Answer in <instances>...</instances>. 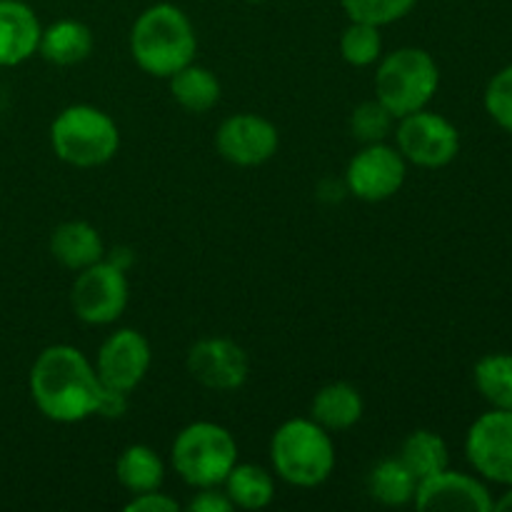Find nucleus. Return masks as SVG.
Segmentation results:
<instances>
[{"label":"nucleus","instance_id":"1","mask_svg":"<svg viewBox=\"0 0 512 512\" xmlns=\"http://www.w3.org/2000/svg\"><path fill=\"white\" fill-rule=\"evenodd\" d=\"M30 395L40 413L55 423H80L98 415L103 383L95 365L73 345H50L30 368Z\"/></svg>","mask_w":512,"mask_h":512},{"label":"nucleus","instance_id":"2","mask_svg":"<svg viewBox=\"0 0 512 512\" xmlns=\"http://www.w3.org/2000/svg\"><path fill=\"white\" fill-rule=\"evenodd\" d=\"M198 38L188 15L170 3L150 5L130 30V53L140 70L170 78L195 60Z\"/></svg>","mask_w":512,"mask_h":512},{"label":"nucleus","instance_id":"3","mask_svg":"<svg viewBox=\"0 0 512 512\" xmlns=\"http://www.w3.org/2000/svg\"><path fill=\"white\" fill-rule=\"evenodd\" d=\"M270 460L285 483L295 488H315L335 470L333 438L313 418H293L275 430Z\"/></svg>","mask_w":512,"mask_h":512},{"label":"nucleus","instance_id":"4","mask_svg":"<svg viewBox=\"0 0 512 512\" xmlns=\"http://www.w3.org/2000/svg\"><path fill=\"white\" fill-rule=\"evenodd\" d=\"M440 88V68L423 48H398L385 55L375 73V100L395 120L428 108Z\"/></svg>","mask_w":512,"mask_h":512},{"label":"nucleus","instance_id":"5","mask_svg":"<svg viewBox=\"0 0 512 512\" xmlns=\"http://www.w3.org/2000/svg\"><path fill=\"white\" fill-rule=\"evenodd\" d=\"M50 145L73 168H98L115 158L120 130L108 113L95 105H70L50 125Z\"/></svg>","mask_w":512,"mask_h":512},{"label":"nucleus","instance_id":"6","mask_svg":"<svg viewBox=\"0 0 512 512\" xmlns=\"http://www.w3.org/2000/svg\"><path fill=\"white\" fill-rule=\"evenodd\" d=\"M170 458L190 488H218L238 463V443L223 425L198 420L180 430Z\"/></svg>","mask_w":512,"mask_h":512},{"label":"nucleus","instance_id":"7","mask_svg":"<svg viewBox=\"0 0 512 512\" xmlns=\"http://www.w3.org/2000/svg\"><path fill=\"white\" fill-rule=\"evenodd\" d=\"M70 305L75 318L88 325H110L123 315L128 305V278L113 260H98L88 268L78 270Z\"/></svg>","mask_w":512,"mask_h":512},{"label":"nucleus","instance_id":"8","mask_svg":"<svg viewBox=\"0 0 512 512\" xmlns=\"http://www.w3.org/2000/svg\"><path fill=\"white\" fill-rule=\"evenodd\" d=\"M395 140L405 163L418 168H445L460 153L458 128L445 115L425 108L400 118Z\"/></svg>","mask_w":512,"mask_h":512},{"label":"nucleus","instance_id":"9","mask_svg":"<svg viewBox=\"0 0 512 512\" xmlns=\"http://www.w3.org/2000/svg\"><path fill=\"white\" fill-rule=\"evenodd\" d=\"M465 455L480 478L512 485V410L480 415L465 435Z\"/></svg>","mask_w":512,"mask_h":512},{"label":"nucleus","instance_id":"10","mask_svg":"<svg viewBox=\"0 0 512 512\" xmlns=\"http://www.w3.org/2000/svg\"><path fill=\"white\" fill-rule=\"evenodd\" d=\"M405 173H408V163L400 150L380 140V143H365V148L355 153L345 170V183L355 198L380 203V200L393 198L403 188Z\"/></svg>","mask_w":512,"mask_h":512},{"label":"nucleus","instance_id":"11","mask_svg":"<svg viewBox=\"0 0 512 512\" xmlns=\"http://www.w3.org/2000/svg\"><path fill=\"white\" fill-rule=\"evenodd\" d=\"M278 128L268 118L255 113L230 115L215 133V148L228 163L240 168L263 165L278 153Z\"/></svg>","mask_w":512,"mask_h":512},{"label":"nucleus","instance_id":"12","mask_svg":"<svg viewBox=\"0 0 512 512\" xmlns=\"http://www.w3.org/2000/svg\"><path fill=\"white\" fill-rule=\"evenodd\" d=\"M150 360L153 353L145 335L133 328H123L103 340L95 360V373L105 388L130 393L148 375Z\"/></svg>","mask_w":512,"mask_h":512},{"label":"nucleus","instance_id":"13","mask_svg":"<svg viewBox=\"0 0 512 512\" xmlns=\"http://www.w3.org/2000/svg\"><path fill=\"white\" fill-rule=\"evenodd\" d=\"M188 373L195 383L215 393H233L243 388L250 373V360L238 343L228 338H203L188 350Z\"/></svg>","mask_w":512,"mask_h":512},{"label":"nucleus","instance_id":"14","mask_svg":"<svg viewBox=\"0 0 512 512\" xmlns=\"http://www.w3.org/2000/svg\"><path fill=\"white\" fill-rule=\"evenodd\" d=\"M418 510H458V512H490L495 500L488 485L473 475L458 470H440L420 480L413 498Z\"/></svg>","mask_w":512,"mask_h":512},{"label":"nucleus","instance_id":"15","mask_svg":"<svg viewBox=\"0 0 512 512\" xmlns=\"http://www.w3.org/2000/svg\"><path fill=\"white\" fill-rule=\"evenodd\" d=\"M40 20L20 0H0V68H13L38 53Z\"/></svg>","mask_w":512,"mask_h":512},{"label":"nucleus","instance_id":"16","mask_svg":"<svg viewBox=\"0 0 512 512\" xmlns=\"http://www.w3.org/2000/svg\"><path fill=\"white\" fill-rule=\"evenodd\" d=\"M50 253L63 268L78 273L103 260L105 245L93 225L85 220H68V223H60L50 235Z\"/></svg>","mask_w":512,"mask_h":512},{"label":"nucleus","instance_id":"17","mask_svg":"<svg viewBox=\"0 0 512 512\" xmlns=\"http://www.w3.org/2000/svg\"><path fill=\"white\" fill-rule=\"evenodd\" d=\"M363 398L350 383H330L318 390L310 405V418L328 433L348 430L363 418Z\"/></svg>","mask_w":512,"mask_h":512},{"label":"nucleus","instance_id":"18","mask_svg":"<svg viewBox=\"0 0 512 512\" xmlns=\"http://www.w3.org/2000/svg\"><path fill=\"white\" fill-rule=\"evenodd\" d=\"M93 33L80 20H58L40 33L38 53L53 65H78L93 53Z\"/></svg>","mask_w":512,"mask_h":512},{"label":"nucleus","instance_id":"19","mask_svg":"<svg viewBox=\"0 0 512 512\" xmlns=\"http://www.w3.org/2000/svg\"><path fill=\"white\" fill-rule=\"evenodd\" d=\"M170 93L173 100L188 113H208L215 108L220 100V80L215 78L213 70L203 68V65L188 63L180 68L178 73L170 75Z\"/></svg>","mask_w":512,"mask_h":512},{"label":"nucleus","instance_id":"20","mask_svg":"<svg viewBox=\"0 0 512 512\" xmlns=\"http://www.w3.org/2000/svg\"><path fill=\"white\" fill-rule=\"evenodd\" d=\"M115 478L133 495L160 490L165 480V468L160 455L148 445H130L115 460Z\"/></svg>","mask_w":512,"mask_h":512},{"label":"nucleus","instance_id":"21","mask_svg":"<svg viewBox=\"0 0 512 512\" xmlns=\"http://www.w3.org/2000/svg\"><path fill=\"white\" fill-rule=\"evenodd\" d=\"M225 495L230 498V503L235 508L243 510H263L273 503L275 498V480L260 465L243 463L230 470L228 478L223 480Z\"/></svg>","mask_w":512,"mask_h":512},{"label":"nucleus","instance_id":"22","mask_svg":"<svg viewBox=\"0 0 512 512\" xmlns=\"http://www.w3.org/2000/svg\"><path fill=\"white\" fill-rule=\"evenodd\" d=\"M415 490H418V480L400 458L380 460L368 475V493L388 508L413 503Z\"/></svg>","mask_w":512,"mask_h":512},{"label":"nucleus","instance_id":"23","mask_svg":"<svg viewBox=\"0 0 512 512\" xmlns=\"http://www.w3.org/2000/svg\"><path fill=\"white\" fill-rule=\"evenodd\" d=\"M400 460L405 468L415 475V480H425L430 475L440 473L448 468L450 463V450L448 443L440 438L433 430H415L405 438L403 448H400Z\"/></svg>","mask_w":512,"mask_h":512},{"label":"nucleus","instance_id":"24","mask_svg":"<svg viewBox=\"0 0 512 512\" xmlns=\"http://www.w3.org/2000/svg\"><path fill=\"white\" fill-rule=\"evenodd\" d=\"M475 388L490 408L512 410V355L490 353L475 363Z\"/></svg>","mask_w":512,"mask_h":512},{"label":"nucleus","instance_id":"25","mask_svg":"<svg viewBox=\"0 0 512 512\" xmlns=\"http://www.w3.org/2000/svg\"><path fill=\"white\" fill-rule=\"evenodd\" d=\"M340 55L345 58V63L355 65V68H368V65L378 63L383 55V38H380L378 25L350 20V25L340 35Z\"/></svg>","mask_w":512,"mask_h":512},{"label":"nucleus","instance_id":"26","mask_svg":"<svg viewBox=\"0 0 512 512\" xmlns=\"http://www.w3.org/2000/svg\"><path fill=\"white\" fill-rule=\"evenodd\" d=\"M340 3L350 20L383 28V25L405 18L418 0H340Z\"/></svg>","mask_w":512,"mask_h":512},{"label":"nucleus","instance_id":"27","mask_svg":"<svg viewBox=\"0 0 512 512\" xmlns=\"http://www.w3.org/2000/svg\"><path fill=\"white\" fill-rule=\"evenodd\" d=\"M393 113L385 108L378 100H368V103L358 105L350 115V130L363 143H380L385 135L393 128Z\"/></svg>","mask_w":512,"mask_h":512},{"label":"nucleus","instance_id":"28","mask_svg":"<svg viewBox=\"0 0 512 512\" xmlns=\"http://www.w3.org/2000/svg\"><path fill=\"white\" fill-rule=\"evenodd\" d=\"M485 110L490 118L500 125L503 130L512 133V65H505L503 70L490 78L488 88H485Z\"/></svg>","mask_w":512,"mask_h":512},{"label":"nucleus","instance_id":"29","mask_svg":"<svg viewBox=\"0 0 512 512\" xmlns=\"http://www.w3.org/2000/svg\"><path fill=\"white\" fill-rule=\"evenodd\" d=\"M128 512H178L180 503L170 495L160 493V490H148V493L133 495L128 505H125Z\"/></svg>","mask_w":512,"mask_h":512},{"label":"nucleus","instance_id":"30","mask_svg":"<svg viewBox=\"0 0 512 512\" xmlns=\"http://www.w3.org/2000/svg\"><path fill=\"white\" fill-rule=\"evenodd\" d=\"M235 505L225 493H218L215 488H200V493L190 500L188 510L193 512H230Z\"/></svg>","mask_w":512,"mask_h":512},{"label":"nucleus","instance_id":"31","mask_svg":"<svg viewBox=\"0 0 512 512\" xmlns=\"http://www.w3.org/2000/svg\"><path fill=\"white\" fill-rule=\"evenodd\" d=\"M493 510H512V485H508V490L500 495V500H495Z\"/></svg>","mask_w":512,"mask_h":512},{"label":"nucleus","instance_id":"32","mask_svg":"<svg viewBox=\"0 0 512 512\" xmlns=\"http://www.w3.org/2000/svg\"><path fill=\"white\" fill-rule=\"evenodd\" d=\"M248 3H268V0H248Z\"/></svg>","mask_w":512,"mask_h":512}]
</instances>
